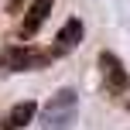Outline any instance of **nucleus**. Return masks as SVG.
Masks as SVG:
<instances>
[{
	"mask_svg": "<svg viewBox=\"0 0 130 130\" xmlns=\"http://www.w3.org/2000/svg\"><path fill=\"white\" fill-rule=\"evenodd\" d=\"M79 120V92L75 89H58L41 110V127L45 130H72Z\"/></svg>",
	"mask_w": 130,
	"mask_h": 130,
	"instance_id": "obj_1",
	"label": "nucleus"
},
{
	"mask_svg": "<svg viewBox=\"0 0 130 130\" xmlns=\"http://www.w3.org/2000/svg\"><path fill=\"white\" fill-rule=\"evenodd\" d=\"M55 55L52 52H41L34 45H4L0 48V72H34V69H45L52 65Z\"/></svg>",
	"mask_w": 130,
	"mask_h": 130,
	"instance_id": "obj_2",
	"label": "nucleus"
},
{
	"mask_svg": "<svg viewBox=\"0 0 130 130\" xmlns=\"http://www.w3.org/2000/svg\"><path fill=\"white\" fill-rule=\"evenodd\" d=\"M99 75H103V89L110 92V96H123V92H130V72L123 69L120 55H113L110 48L99 52Z\"/></svg>",
	"mask_w": 130,
	"mask_h": 130,
	"instance_id": "obj_3",
	"label": "nucleus"
},
{
	"mask_svg": "<svg viewBox=\"0 0 130 130\" xmlns=\"http://www.w3.org/2000/svg\"><path fill=\"white\" fill-rule=\"evenodd\" d=\"M82 34H86L82 21H79V17H69V21L58 27V34H55V41H52V48H48V52H52L55 58H62V55L75 52V48H79V41H82Z\"/></svg>",
	"mask_w": 130,
	"mask_h": 130,
	"instance_id": "obj_4",
	"label": "nucleus"
},
{
	"mask_svg": "<svg viewBox=\"0 0 130 130\" xmlns=\"http://www.w3.org/2000/svg\"><path fill=\"white\" fill-rule=\"evenodd\" d=\"M34 117H38L34 99H21V103H14L10 110H4V117H0V130H24Z\"/></svg>",
	"mask_w": 130,
	"mask_h": 130,
	"instance_id": "obj_5",
	"label": "nucleus"
},
{
	"mask_svg": "<svg viewBox=\"0 0 130 130\" xmlns=\"http://www.w3.org/2000/svg\"><path fill=\"white\" fill-rule=\"evenodd\" d=\"M52 7H55V0H31L24 21H21V34H38L41 24L48 21V14H52Z\"/></svg>",
	"mask_w": 130,
	"mask_h": 130,
	"instance_id": "obj_6",
	"label": "nucleus"
},
{
	"mask_svg": "<svg viewBox=\"0 0 130 130\" xmlns=\"http://www.w3.org/2000/svg\"><path fill=\"white\" fill-rule=\"evenodd\" d=\"M24 4H27V0H7L4 10H7V14H21V7H24Z\"/></svg>",
	"mask_w": 130,
	"mask_h": 130,
	"instance_id": "obj_7",
	"label": "nucleus"
},
{
	"mask_svg": "<svg viewBox=\"0 0 130 130\" xmlns=\"http://www.w3.org/2000/svg\"><path fill=\"white\" fill-rule=\"evenodd\" d=\"M127 106H130V103H127Z\"/></svg>",
	"mask_w": 130,
	"mask_h": 130,
	"instance_id": "obj_8",
	"label": "nucleus"
}]
</instances>
